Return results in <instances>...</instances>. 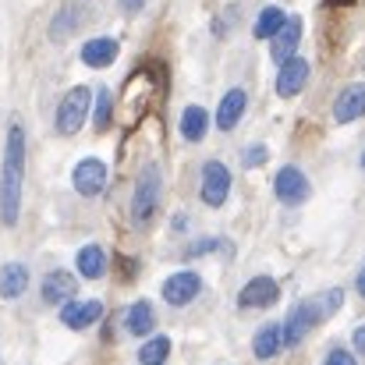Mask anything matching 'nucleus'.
<instances>
[{"instance_id": "1", "label": "nucleus", "mask_w": 365, "mask_h": 365, "mask_svg": "<svg viewBox=\"0 0 365 365\" xmlns=\"http://www.w3.org/2000/svg\"><path fill=\"white\" fill-rule=\"evenodd\" d=\"M21 181H25V128L21 124H11L7 149H4V170H0V220L7 227L18 224Z\"/></svg>"}, {"instance_id": "2", "label": "nucleus", "mask_w": 365, "mask_h": 365, "mask_svg": "<svg viewBox=\"0 0 365 365\" xmlns=\"http://www.w3.org/2000/svg\"><path fill=\"white\" fill-rule=\"evenodd\" d=\"M160 192H163V178H160V167L156 163H145L138 170V181H135V195H131V217L135 224H149L156 206H160Z\"/></svg>"}, {"instance_id": "3", "label": "nucleus", "mask_w": 365, "mask_h": 365, "mask_svg": "<svg viewBox=\"0 0 365 365\" xmlns=\"http://www.w3.org/2000/svg\"><path fill=\"white\" fill-rule=\"evenodd\" d=\"M323 319H327V316H323V309H319V298H305V302H298V305L287 312V319L280 323V327H284V344H287V348L302 344V341L309 337V330L319 327Z\"/></svg>"}, {"instance_id": "4", "label": "nucleus", "mask_w": 365, "mask_h": 365, "mask_svg": "<svg viewBox=\"0 0 365 365\" xmlns=\"http://www.w3.org/2000/svg\"><path fill=\"white\" fill-rule=\"evenodd\" d=\"M89 103H93V89L75 86V89L61 100V107H57V131H61V135H75V131L86 124Z\"/></svg>"}, {"instance_id": "5", "label": "nucleus", "mask_w": 365, "mask_h": 365, "mask_svg": "<svg viewBox=\"0 0 365 365\" xmlns=\"http://www.w3.org/2000/svg\"><path fill=\"white\" fill-rule=\"evenodd\" d=\"M227 192H231V170L220 160H206L202 163V188H199L202 202L217 210L227 202Z\"/></svg>"}, {"instance_id": "6", "label": "nucleus", "mask_w": 365, "mask_h": 365, "mask_svg": "<svg viewBox=\"0 0 365 365\" xmlns=\"http://www.w3.org/2000/svg\"><path fill=\"white\" fill-rule=\"evenodd\" d=\"M273 192H277V199L280 202H287V206H298V202H305L309 199V178L298 170V167H280L277 170V178H273Z\"/></svg>"}, {"instance_id": "7", "label": "nucleus", "mask_w": 365, "mask_h": 365, "mask_svg": "<svg viewBox=\"0 0 365 365\" xmlns=\"http://www.w3.org/2000/svg\"><path fill=\"white\" fill-rule=\"evenodd\" d=\"M71 185H75L78 195L93 199V195H100L107 188V167L100 160H78L75 163V174H71Z\"/></svg>"}, {"instance_id": "8", "label": "nucleus", "mask_w": 365, "mask_h": 365, "mask_svg": "<svg viewBox=\"0 0 365 365\" xmlns=\"http://www.w3.org/2000/svg\"><path fill=\"white\" fill-rule=\"evenodd\" d=\"M199 291H202V277L195 269H181V273L163 280V298L170 305H188V302L199 298Z\"/></svg>"}, {"instance_id": "9", "label": "nucleus", "mask_w": 365, "mask_h": 365, "mask_svg": "<svg viewBox=\"0 0 365 365\" xmlns=\"http://www.w3.org/2000/svg\"><path fill=\"white\" fill-rule=\"evenodd\" d=\"M75 291H78V280H75L71 269H53V273H46V277H43V287H39V294H43L46 305H68V302L75 298Z\"/></svg>"}, {"instance_id": "10", "label": "nucleus", "mask_w": 365, "mask_h": 365, "mask_svg": "<svg viewBox=\"0 0 365 365\" xmlns=\"http://www.w3.org/2000/svg\"><path fill=\"white\" fill-rule=\"evenodd\" d=\"M298 39H302V18L287 14V21L280 25V32L269 39V57H273L277 64H284V61L298 57Z\"/></svg>"}, {"instance_id": "11", "label": "nucleus", "mask_w": 365, "mask_h": 365, "mask_svg": "<svg viewBox=\"0 0 365 365\" xmlns=\"http://www.w3.org/2000/svg\"><path fill=\"white\" fill-rule=\"evenodd\" d=\"M305 86H309V64H305L302 57L284 61V64H280V71H277V96L291 100V96H298Z\"/></svg>"}, {"instance_id": "12", "label": "nucleus", "mask_w": 365, "mask_h": 365, "mask_svg": "<svg viewBox=\"0 0 365 365\" xmlns=\"http://www.w3.org/2000/svg\"><path fill=\"white\" fill-rule=\"evenodd\" d=\"M277 298H280L277 280H269V277H252L242 287V294H238V305H242V309H266V305H273Z\"/></svg>"}, {"instance_id": "13", "label": "nucleus", "mask_w": 365, "mask_h": 365, "mask_svg": "<svg viewBox=\"0 0 365 365\" xmlns=\"http://www.w3.org/2000/svg\"><path fill=\"white\" fill-rule=\"evenodd\" d=\"M365 118V82H355V86H348L341 96H337V103H334V121L337 124H351Z\"/></svg>"}, {"instance_id": "14", "label": "nucleus", "mask_w": 365, "mask_h": 365, "mask_svg": "<svg viewBox=\"0 0 365 365\" xmlns=\"http://www.w3.org/2000/svg\"><path fill=\"white\" fill-rule=\"evenodd\" d=\"M103 316V302H68V305H61V323L64 327H71V330H86V327H93L96 319Z\"/></svg>"}, {"instance_id": "15", "label": "nucleus", "mask_w": 365, "mask_h": 365, "mask_svg": "<svg viewBox=\"0 0 365 365\" xmlns=\"http://www.w3.org/2000/svg\"><path fill=\"white\" fill-rule=\"evenodd\" d=\"M245 107H248L245 89H231V93L220 100V107H217V128H220V131H231V128L245 118Z\"/></svg>"}, {"instance_id": "16", "label": "nucleus", "mask_w": 365, "mask_h": 365, "mask_svg": "<svg viewBox=\"0 0 365 365\" xmlns=\"http://www.w3.org/2000/svg\"><path fill=\"white\" fill-rule=\"evenodd\" d=\"M82 61H86L89 68H110V64L118 61V39H110V36L89 39V43L82 46Z\"/></svg>"}, {"instance_id": "17", "label": "nucleus", "mask_w": 365, "mask_h": 365, "mask_svg": "<svg viewBox=\"0 0 365 365\" xmlns=\"http://www.w3.org/2000/svg\"><path fill=\"white\" fill-rule=\"evenodd\" d=\"M280 348H284V327H280V323H266V327L252 337L255 359H273V355H280Z\"/></svg>"}, {"instance_id": "18", "label": "nucleus", "mask_w": 365, "mask_h": 365, "mask_svg": "<svg viewBox=\"0 0 365 365\" xmlns=\"http://www.w3.org/2000/svg\"><path fill=\"white\" fill-rule=\"evenodd\" d=\"M153 327H156V312H153L149 302H135V305L124 312V330H128V334L145 337V334H153Z\"/></svg>"}, {"instance_id": "19", "label": "nucleus", "mask_w": 365, "mask_h": 365, "mask_svg": "<svg viewBox=\"0 0 365 365\" xmlns=\"http://www.w3.org/2000/svg\"><path fill=\"white\" fill-rule=\"evenodd\" d=\"M25 287H29V269L21 262H11V266L0 269V298L14 302V298L25 294Z\"/></svg>"}, {"instance_id": "20", "label": "nucleus", "mask_w": 365, "mask_h": 365, "mask_svg": "<svg viewBox=\"0 0 365 365\" xmlns=\"http://www.w3.org/2000/svg\"><path fill=\"white\" fill-rule=\"evenodd\" d=\"M78 273H82L86 280H100V277L107 273V252H103L100 245H86V248L78 252Z\"/></svg>"}, {"instance_id": "21", "label": "nucleus", "mask_w": 365, "mask_h": 365, "mask_svg": "<svg viewBox=\"0 0 365 365\" xmlns=\"http://www.w3.org/2000/svg\"><path fill=\"white\" fill-rule=\"evenodd\" d=\"M206 131H210V114L202 107H185V114H181V135L188 142H202Z\"/></svg>"}, {"instance_id": "22", "label": "nucleus", "mask_w": 365, "mask_h": 365, "mask_svg": "<svg viewBox=\"0 0 365 365\" xmlns=\"http://www.w3.org/2000/svg\"><path fill=\"white\" fill-rule=\"evenodd\" d=\"M284 21H287V11H280V7H262L259 18H255V25H252V32H255V39H273Z\"/></svg>"}, {"instance_id": "23", "label": "nucleus", "mask_w": 365, "mask_h": 365, "mask_svg": "<svg viewBox=\"0 0 365 365\" xmlns=\"http://www.w3.org/2000/svg\"><path fill=\"white\" fill-rule=\"evenodd\" d=\"M167 355H170V337L156 334V337H149V341L142 344L138 362H142V365H163V362H167Z\"/></svg>"}, {"instance_id": "24", "label": "nucleus", "mask_w": 365, "mask_h": 365, "mask_svg": "<svg viewBox=\"0 0 365 365\" xmlns=\"http://www.w3.org/2000/svg\"><path fill=\"white\" fill-rule=\"evenodd\" d=\"M110 110H114V107H110V93L100 89V93H96V110H93V124H96L100 131L110 128Z\"/></svg>"}, {"instance_id": "25", "label": "nucleus", "mask_w": 365, "mask_h": 365, "mask_svg": "<svg viewBox=\"0 0 365 365\" xmlns=\"http://www.w3.org/2000/svg\"><path fill=\"white\" fill-rule=\"evenodd\" d=\"M75 14H78V7H64V11H61V21L53 25V39H64V36H68V29H71V32L78 29V21H82V18H75Z\"/></svg>"}, {"instance_id": "26", "label": "nucleus", "mask_w": 365, "mask_h": 365, "mask_svg": "<svg viewBox=\"0 0 365 365\" xmlns=\"http://www.w3.org/2000/svg\"><path fill=\"white\" fill-rule=\"evenodd\" d=\"M266 163V145H248L245 149V167H262Z\"/></svg>"}, {"instance_id": "27", "label": "nucleus", "mask_w": 365, "mask_h": 365, "mask_svg": "<svg viewBox=\"0 0 365 365\" xmlns=\"http://www.w3.org/2000/svg\"><path fill=\"white\" fill-rule=\"evenodd\" d=\"M327 365H359V362H355V355H351V351H344V348H334V351L327 355Z\"/></svg>"}, {"instance_id": "28", "label": "nucleus", "mask_w": 365, "mask_h": 365, "mask_svg": "<svg viewBox=\"0 0 365 365\" xmlns=\"http://www.w3.org/2000/svg\"><path fill=\"white\" fill-rule=\"evenodd\" d=\"M217 245H220V238H202L199 245H192V248H188V255H202V252H213Z\"/></svg>"}, {"instance_id": "29", "label": "nucleus", "mask_w": 365, "mask_h": 365, "mask_svg": "<svg viewBox=\"0 0 365 365\" xmlns=\"http://www.w3.org/2000/svg\"><path fill=\"white\" fill-rule=\"evenodd\" d=\"M351 344H355V355H365V323H362V327H355Z\"/></svg>"}, {"instance_id": "30", "label": "nucleus", "mask_w": 365, "mask_h": 365, "mask_svg": "<svg viewBox=\"0 0 365 365\" xmlns=\"http://www.w3.org/2000/svg\"><path fill=\"white\" fill-rule=\"evenodd\" d=\"M121 4H124V11H138L145 0H121Z\"/></svg>"}, {"instance_id": "31", "label": "nucleus", "mask_w": 365, "mask_h": 365, "mask_svg": "<svg viewBox=\"0 0 365 365\" xmlns=\"http://www.w3.org/2000/svg\"><path fill=\"white\" fill-rule=\"evenodd\" d=\"M355 287H359V294H362V298H365V269H362V273H359V280H355Z\"/></svg>"}, {"instance_id": "32", "label": "nucleus", "mask_w": 365, "mask_h": 365, "mask_svg": "<svg viewBox=\"0 0 365 365\" xmlns=\"http://www.w3.org/2000/svg\"><path fill=\"white\" fill-rule=\"evenodd\" d=\"M359 163H362V170H365V149H362V160H359Z\"/></svg>"}]
</instances>
